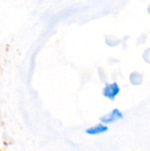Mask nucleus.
Here are the masks:
<instances>
[{"label":"nucleus","instance_id":"nucleus-2","mask_svg":"<svg viewBox=\"0 0 150 151\" xmlns=\"http://www.w3.org/2000/svg\"><path fill=\"white\" fill-rule=\"evenodd\" d=\"M124 119V113L118 108L113 109L111 111L108 112L107 114L103 115L99 119H100V123L109 126L111 124L116 123L118 120H121Z\"/></svg>","mask_w":150,"mask_h":151},{"label":"nucleus","instance_id":"nucleus-3","mask_svg":"<svg viewBox=\"0 0 150 151\" xmlns=\"http://www.w3.org/2000/svg\"><path fill=\"white\" fill-rule=\"evenodd\" d=\"M109 130V127L106 125H103L102 123H98L95 126L89 127L85 130L86 134L90 135V136H96V135H100L103 134L107 133Z\"/></svg>","mask_w":150,"mask_h":151},{"label":"nucleus","instance_id":"nucleus-1","mask_svg":"<svg viewBox=\"0 0 150 151\" xmlns=\"http://www.w3.org/2000/svg\"><path fill=\"white\" fill-rule=\"evenodd\" d=\"M121 88L120 86L118 84V82H111L106 83L103 88L102 94L103 97L110 101H114L120 94Z\"/></svg>","mask_w":150,"mask_h":151},{"label":"nucleus","instance_id":"nucleus-4","mask_svg":"<svg viewBox=\"0 0 150 151\" xmlns=\"http://www.w3.org/2000/svg\"><path fill=\"white\" fill-rule=\"evenodd\" d=\"M129 80H130V82L134 85V86H138L140 84H141L142 82V80H143V77L141 73H137V72H133L130 74V77H129Z\"/></svg>","mask_w":150,"mask_h":151},{"label":"nucleus","instance_id":"nucleus-5","mask_svg":"<svg viewBox=\"0 0 150 151\" xmlns=\"http://www.w3.org/2000/svg\"><path fill=\"white\" fill-rule=\"evenodd\" d=\"M149 9H150V5H149ZM149 13H150V11H149Z\"/></svg>","mask_w":150,"mask_h":151}]
</instances>
